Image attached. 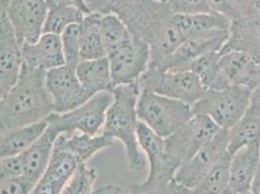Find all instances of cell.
Here are the masks:
<instances>
[{
	"mask_svg": "<svg viewBox=\"0 0 260 194\" xmlns=\"http://www.w3.org/2000/svg\"><path fill=\"white\" fill-rule=\"evenodd\" d=\"M54 113L46 87V71L22 64L17 83L0 100V128H21L44 121Z\"/></svg>",
	"mask_w": 260,
	"mask_h": 194,
	"instance_id": "obj_1",
	"label": "cell"
},
{
	"mask_svg": "<svg viewBox=\"0 0 260 194\" xmlns=\"http://www.w3.org/2000/svg\"><path fill=\"white\" fill-rule=\"evenodd\" d=\"M139 82L114 87V99L110 105L102 134L122 143L130 170L141 172L146 161L137 138V102L140 95Z\"/></svg>",
	"mask_w": 260,
	"mask_h": 194,
	"instance_id": "obj_2",
	"label": "cell"
},
{
	"mask_svg": "<svg viewBox=\"0 0 260 194\" xmlns=\"http://www.w3.org/2000/svg\"><path fill=\"white\" fill-rule=\"evenodd\" d=\"M192 108L181 101L141 89L137 102L139 121L161 138H166L193 117Z\"/></svg>",
	"mask_w": 260,
	"mask_h": 194,
	"instance_id": "obj_3",
	"label": "cell"
},
{
	"mask_svg": "<svg viewBox=\"0 0 260 194\" xmlns=\"http://www.w3.org/2000/svg\"><path fill=\"white\" fill-rule=\"evenodd\" d=\"M251 90L245 86H228L206 89L192 106L193 114L205 115L220 130L232 128L244 116L250 104Z\"/></svg>",
	"mask_w": 260,
	"mask_h": 194,
	"instance_id": "obj_4",
	"label": "cell"
},
{
	"mask_svg": "<svg viewBox=\"0 0 260 194\" xmlns=\"http://www.w3.org/2000/svg\"><path fill=\"white\" fill-rule=\"evenodd\" d=\"M219 130L217 124L205 115L194 114L181 128L164 138L166 157L176 172L212 140Z\"/></svg>",
	"mask_w": 260,
	"mask_h": 194,
	"instance_id": "obj_5",
	"label": "cell"
},
{
	"mask_svg": "<svg viewBox=\"0 0 260 194\" xmlns=\"http://www.w3.org/2000/svg\"><path fill=\"white\" fill-rule=\"evenodd\" d=\"M113 99L112 91H101L80 107L64 114L53 113L46 120L60 134L71 135L80 132L90 136L98 135L102 132L106 114Z\"/></svg>",
	"mask_w": 260,
	"mask_h": 194,
	"instance_id": "obj_6",
	"label": "cell"
},
{
	"mask_svg": "<svg viewBox=\"0 0 260 194\" xmlns=\"http://www.w3.org/2000/svg\"><path fill=\"white\" fill-rule=\"evenodd\" d=\"M140 89L151 90L189 105L191 108L205 92V87L191 71L148 69L139 80Z\"/></svg>",
	"mask_w": 260,
	"mask_h": 194,
	"instance_id": "obj_7",
	"label": "cell"
},
{
	"mask_svg": "<svg viewBox=\"0 0 260 194\" xmlns=\"http://www.w3.org/2000/svg\"><path fill=\"white\" fill-rule=\"evenodd\" d=\"M137 138L142 151L145 152L149 163V172L146 180L131 186L134 194H146L171 182L176 170L170 165L164 150V139L141 121L138 122Z\"/></svg>",
	"mask_w": 260,
	"mask_h": 194,
	"instance_id": "obj_8",
	"label": "cell"
},
{
	"mask_svg": "<svg viewBox=\"0 0 260 194\" xmlns=\"http://www.w3.org/2000/svg\"><path fill=\"white\" fill-rule=\"evenodd\" d=\"M228 130H220L217 135L178 169L174 180L192 189L218 163L230 157L228 151Z\"/></svg>",
	"mask_w": 260,
	"mask_h": 194,
	"instance_id": "obj_9",
	"label": "cell"
},
{
	"mask_svg": "<svg viewBox=\"0 0 260 194\" xmlns=\"http://www.w3.org/2000/svg\"><path fill=\"white\" fill-rule=\"evenodd\" d=\"M107 57L115 87L139 82L149 68L151 50L147 42L132 36L128 43L124 44Z\"/></svg>",
	"mask_w": 260,
	"mask_h": 194,
	"instance_id": "obj_10",
	"label": "cell"
},
{
	"mask_svg": "<svg viewBox=\"0 0 260 194\" xmlns=\"http://www.w3.org/2000/svg\"><path fill=\"white\" fill-rule=\"evenodd\" d=\"M46 87L56 114L70 112L92 97L80 83L75 69L67 65L46 72Z\"/></svg>",
	"mask_w": 260,
	"mask_h": 194,
	"instance_id": "obj_11",
	"label": "cell"
},
{
	"mask_svg": "<svg viewBox=\"0 0 260 194\" xmlns=\"http://www.w3.org/2000/svg\"><path fill=\"white\" fill-rule=\"evenodd\" d=\"M48 9L45 0H11L7 16L21 46L35 43L41 37Z\"/></svg>",
	"mask_w": 260,
	"mask_h": 194,
	"instance_id": "obj_12",
	"label": "cell"
},
{
	"mask_svg": "<svg viewBox=\"0 0 260 194\" xmlns=\"http://www.w3.org/2000/svg\"><path fill=\"white\" fill-rule=\"evenodd\" d=\"M22 66V46L7 16L0 7V100L17 83Z\"/></svg>",
	"mask_w": 260,
	"mask_h": 194,
	"instance_id": "obj_13",
	"label": "cell"
},
{
	"mask_svg": "<svg viewBox=\"0 0 260 194\" xmlns=\"http://www.w3.org/2000/svg\"><path fill=\"white\" fill-rule=\"evenodd\" d=\"M260 82V64L249 55L240 52L220 54L217 76L214 86L210 89H220L228 86H245L253 90Z\"/></svg>",
	"mask_w": 260,
	"mask_h": 194,
	"instance_id": "obj_14",
	"label": "cell"
},
{
	"mask_svg": "<svg viewBox=\"0 0 260 194\" xmlns=\"http://www.w3.org/2000/svg\"><path fill=\"white\" fill-rule=\"evenodd\" d=\"M228 30L217 29L188 37L171 56L166 70L184 71L198 57L210 53H220L228 40Z\"/></svg>",
	"mask_w": 260,
	"mask_h": 194,
	"instance_id": "obj_15",
	"label": "cell"
},
{
	"mask_svg": "<svg viewBox=\"0 0 260 194\" xmlns=\"http://www.w3.org/2000/svg\"><path fill=\"white\" fill-rule=\"evenodd\" d=\"M81 163L56 142L50 162L41 179L28 194H60Z\"/></svg>",
	"mask_w": 260,
	"mask_h": 194,
	"instance_id": "obj_16",
	"label": "cell"
},
{
	"mask_svg": "<svg viewBox=\"0 0 260 194\" xmlns=\"http://www.w3.org/2000/svg\"><path fill=\"white\" fill-rule=\"evenodd\" d=\"M59 135V131L47 122L43 133L20 154L22 179L30 185L34 186L43 176Z\"/></svg>",
	"mask_w": 260,
	"mask_h": 194,
	"instance_id": "obj_17",
	"label": "cell"
},
{
	"mask_svg": "<svg viewBox=\"0 0 260 194\" xmlns=\"http://www.w3.org/2000/svg\"><path fill=\"white\" fill-rule=\"evenodd\" d=\"M22 64L46 72L65 65L60 36L43 33L35 43L22 45Z\"/></svg>",
	"mask_w": 260,
	"mask_h": 194,
	"instance_id": "obj_18",
	"label": "cell"
},
{
	"mask_svg": "<svg viewBox=\"0 0 260 194\" xmlns=\"http://www.w3.org/2000/svg\"><path fill=\"white\" fill-rule=\"evenodd\" d=\"M260 165V146L244 147L235 151L229 163V188L235 194L249 193Z\"/></svg>",
	"mask_w": 260,
	"mask_h": 194,
	"instance_id": "obj_19",
	"label": "cell"
},
{
	"mask_svg": "<svg viewBox=\"0 0 260 194\" xmlns=\"http://www.w3.org/2000/svg\"><path fill=\"white\" fill-rule=\"evenodd\" d=\"M240 52L260 64V16L249 20L232 22L228 38L220 54Z\"/></svg>",
	"mask_w": 260,
	"mask_h": 194,
	"instance_id": "obj_20",
	"label": "cell"
},
{
	"mask_svg": "<svg viewBox=\"0 0 260 194\" xmlns=\"http://www.w3.org/2000/svg\"><path fill=\"white\" fill-rule=\"evenodd\" d=\"M228 151L232 155L244 147L260 146V101L251 99L249 108L238 122L228 130Z\"/></svg>",
	"mask_w": 260,
	"mask_h": 194,
	"instance_id": "obj_21",
	"label": "cell"
},
{
	"mask_svg": "<svg viewBox=\"0 0 260 194\" xmlns=\"http://www.w3.org/2000/svg\"><path fill=\"white\" fill-rule=\"evenodd\" d=\"M75 72L80 83L91 96L101 91H113L114 89L107 56L81 60Z\"/></svg>",
	"mask_w": 260,
	"mask_h": 194,
	"instance_id": "obj_22",
	"label": "cell"
},
{
	"mask_svg": "<svg viewBox=\"0 0 260 194\" xmlns=\"http://www.w3.org/2000/svg\"><path fill=\"white\" fill-rule=\"evenodd\" d=\"M66 151L71 152L81 164L87 163L98 152L108 149L114 145L115 140L102 133L90 136L87 134H61L55 141Z\"/></svg>",
	"mask_w": 260,
	"mask_h": 194,
	"instance_id": "obj_23",
	"label": "cell"
},
{
	"mask_svg": "<svg viewBox=\"0 0 260 194\" xmlns=\"http://www.w3.org/2000/svg\"><path fill=\"white\" fill-rule=\"evenodd\" d=\"M47 127V120L21 128L0 133V160L18 156L33 141L37 139Z\"/></svg>",
	"mask_w": 260,
	"mask_h": 194,
	"instance_id": "obj_24",
	"label": "cell"
},
{
	"mask_svg": "<svg viewBox=\"0 0 260 194\" xmlns=\"http://www.w3.org/2000/svg\"><path fill=\"white\" fill-rule=\"evenodd\" d=\"M98 14H87L81 22V60L107 56L99 31Z\"/></svg>",
	"mask_w": 260,
	"mask_h": 194,
	"instance_id": "obj_25",
	"label": "cell"
},
{
	"mask_svg": "<svg viewBox=\"0 0 260 194\" xmlns=\"http://www.w3.org/2000/svg\"><path fill=\"white\" fill-rule=\"evenodd\" d=\"M99 31L107 56L132 39L128 27L116 14L100 17Z\"/></svg>",
	"mask_w": 260,
	"mask_h": 194,
	"instance_id": "obj_26",
	"label": "cell"
},
{
	"mask_svg": "<svg viewBox=\"0 0 260 194\" xmlns=\"http://www.w3.org/2000/svg\"><path fill=\"white\" fill-rule=\"evenodd\" d=\"M212 12L230 22L249 20L260 16V0H208Z\"/></svg>",
	"mask_w": 260,
	"mask_h": 194,
	"instance_id": "obj_27",
	"label": "cell"
},
{
	"mask_svg": "<svg viewBox=\"0 0 260 194\" xmlns=\"http://www.w3.org/2000/svg\"><path fill=\"white\" fill-rule=\"evenodd\" d=\"M86 15L87 14L85 12L71 6L49 8L43 33L60 35L69 25L83 22Z\"/></svg>",
	"mask_w": 260,
	"mask_h": 194,
	"instance_id": "obj_28",
	"label": "cell"
},
{
	"mask_svg": "<svg viewBox=\"0 0 260 194\" xmlns=\"http://www.w3.org/2000/svg\"><path fill=\"white\" fill-rule=\"evenodd\" d=\"M230 157L218 163L211 172L190 189L189 194H220L229 183Z\"/></svg>",
	"mask_w": 260,
	"mask_h": 194,
	"instance_id": "obj_29",
	"label": "cell"
},
{
	"mask_svg": "<svg viewBox=\"0 0 260 194\" xmlns=\"http://www.w3.org/2000/svg\"><path fill=\"white\" fill-rule=\"evenodd\" d=\"M219 56L220 53L218 52L204 54L193 60L185 70L194 73L205 89H210L214 86L217 79Z\"/></svg>",
	"mask_w": 260,
	"mask_h": 194,
	"instance_id": "obj_30",
	"label": "cell"
},
{
	"mask_svg": "<svg viewBox=\"0 0 260 194\" xmlns=\"http://www.w3.org/2000/svg\"><path fill=\"white\" fill-rule=\"evenodd\" d=\"M96 178V170L92 167H88L87 163H83L65 184L60 194H93V186Z\"/></svg>",
	"mask_w": 260,
	"mask_h": 194,
	"instance_id": "obj_31",
	"label": "cell"
},
{
	"mask_svg": "<svg viewBox=\"0 0 260 194\" xmlns=\"http://www.w3.org/2000/svg\"><path fill=\"white\" fill-rule=\"evenodd\" d=\"M65 65L76 69L81 61V23L69 25L60 35Z\"/></svg>",
	"mask_w": 260,
	"mask_h": 194,
	"instance_id": "obj_32",
	"label": "cell"
},
{
	"mask_svg": "<svg viewBox=\"0 0 260 194\" xmlns=\"http://www.w3.org/2000/svg\"><path fill=\"white\" fill-rule=\"evenodd\" d=\"M172 14L198 15L211 13L208 0H168L166 3Z\"/></svg>",
	"mask_w": 260,
	"mask_h": 194,
	"instance_id": "obj_33",
	"label": "cell"
},
{
	"mask_svg": "<svg viewBox=\"0 0 260 194\" xmlns=\"http://www.w3.org/2000/svg\"><path fill=\"white\" fill-rule=\"evenodd\" d=\"M88 14H117L124 0H84Z\"/></svg>",
	"mask_w": 260,
	"mask_h": 194,
	"instance_id": "obj_34",
	"label": "cell"
},
{
	"mask_svg": "<svg viewBox=\"0 0 260 194\" xmlns=\"http://www.w3.org/2000/svg\"><path fill=\"white\" fill-rule=\"evenodd\" d=\"M22 177L20 155L0 160V182Z\"/></svg>",
	"mask_w": 260,
	"mask_h": 194,
	"instance_id": "obj_35",
	"label": "cell"
},
{
	"mask_svg": "<svg viewBox=\"0 0 260 194\" xmlns=\"http://www.w3.org/2000/svg\"><path fill=\"white\" fill-rule=\"evenodd\" d=\"M190 189L184 187V185L177 183L175 180H172L171 182L159 186L152 191L146 194H189Z\"/></svg>",
	"mask_w": 260,
	"mask_h": 194,
	"instance_id": "obj_36",
	"label": "cell"
},
{
	"mask_svg": "<svg viewBox=\"0 0 260 194\" xmlns=\"http://www.w3.org/2000/svg\"><path fill=\"white\" fill-rule=\"evenodd\" d=\"M45 1L48 5V8H54L58 6H71V7H76L78 9L85 12L86 14H88L84 0H45Z\"/></svg>",
	"mask_w": 260,
	"mask_h": 194,
	"instance_id": "obj_37",
	"label": "cell"
},
{
	"mask_svg": "<svg viewBox=\"0 0 260 194\" xmlns=\"http://www.w3.org/2000/svg\"><path fill=\"white\" fill-rule=\"evenodd\" d=\"M93 194H134L115 184H106L93 191Z\"/></svg>",
	"mask_w": 260,
	"mask_h": 194,
	"instance_id": "obj_38",
	"label": "cell"
},
{
	"mask_svg": "<svg viewBox=\"0 0 260 194\" xmlns=\"http://www.w3.org/2000/svg\"><path fill=\"white\" fill-rule=\"evenodd\" d=\"M250 194H260V165L250 186Z\"/></svg>",
	"mask_w": 260,
	"mask_h": 194,
	"instance_id": "obj_39",
	"label": "cell"
},
{
	"mask_svg": "<svg viewBox=\"0 0 260 194\" xmlns=\"http://www.w3.org/2000/svg\"><path fill=\"white\" fill-rule=\"evenodd\" d=\"M251 99H255V100H259L260 101V82L258 86H256L253 90H251Z\"/></svg>",
	"mask_w": 260,
	"mask_h": 194,
	"instance_id": "obj_40",
	"label": "cell"
},
{
	"mask_svg": "<svg viewBox=\"0 0 260 194\" xmlns=\"http://www.w3.org/2000/svg\"><path fill=\"white\" fill-rule=\"evenodd\" d=\"M220 194H235L234 193V192H233V191H232V190H231V189H230V188H229V186H228V187H226V188H225V189H224V190H223V191H222V192H221V193Z\"/></svg>",
	"mask_w": 260,
	"mask_h": 194,
	"instance_id": "obj_41",
	"label": "cell"
},
{
	"mask_svg": "<svg viewBox=\"0 0 260 194\" xmlns=\"http://www.w3.org/2000/svg\"><path fill=\"white\" fill-rule=\"evenodd\" d=\"M10 2H11V0H0V3H2V4H5L6 6H8Z\"/></svg>",
	"mask_w": 260,
	"mask_h": 194,
	"instance_id": "obj_42",
	"label": "cell"
},
{
	"mask_svg": "<svg viewBox=\"0 0 260 194\" xmlns=\"http://www.w3.org/2000/svg\"><path fill=\"white\" fill-rule=\"evenodd\" d=\"M151 1L157 2V3H167V1H168V0H151Z\"/></svg>",
	"mask_w": 260,
	"mask_h": 194,
	"instance_id": "obj_43",
	"label": "cell"
},
{
	"mask_svg": "<svg viewBox=\"0 0 260 194\" xmlns=\"http://www.w3.org/2000/svg\"><path fill=\"white\" fill-rule=\"evenodd\" d=\"M1 132H3V131H2V130H1V128H0V133H1Z\"/></svg>",
	"mask_w": 260,
	"mask_h": 194,
	"instance_id": "obj_44",
	"label": "cell"
},
{
	"mask_svg": "<svg viewBox=\"0 0 260 194\" xmlns=\"http://www.w3.org/2000/svg\"><path fill=\"white\" fill-rule=\"evenodd\" d=\"M245 194H250V193H249H249H245Z\"/></svg>",
	"mask_w": 260,
	"mask_h": 194,
	"instance_id": "obj_45",
	"label": "cell"
}]
</instances>
